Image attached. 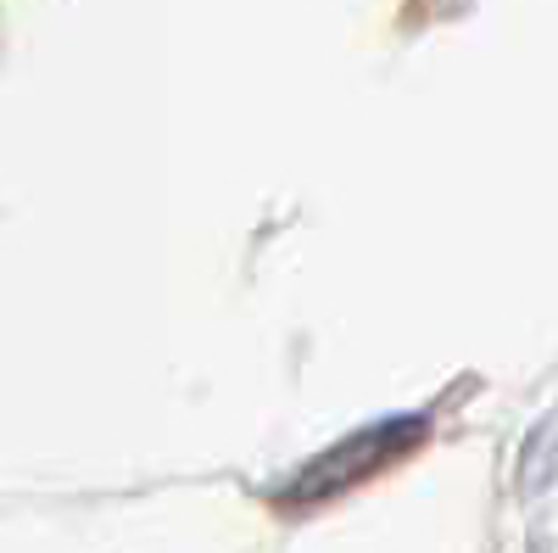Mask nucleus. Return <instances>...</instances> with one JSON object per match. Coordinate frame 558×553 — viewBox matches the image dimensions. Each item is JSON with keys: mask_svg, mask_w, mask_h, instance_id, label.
Masks as SVG:
<instances>
[{"mask_svg": "<svg viewBox=\"0 0 558 553\" xmlns=\"http://www.w3.org/2000/svg\"><path fill=\"white\" fill-rule=\"evenodd\" d=\"M418 442H425V413H408V420H380V425H368V431L336 442L330 453H318L291 486H279V509H307V503L341 497L347 486H357V481H368V476H380L386 465H397V458L413 453Z\"/></svg>", "mask_w": 558, "mask_h": 553, "instance_id": "obj_1", "label": "nucleus"}]
</instances>
